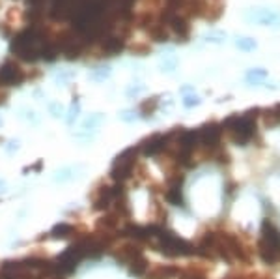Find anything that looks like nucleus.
Wrapping results in <instances>:
<instances>
[{
  "instance_id": "f257e3e1",
  "label": "nucleus",
  "mask_w": 280,
  "mask_h": 279,
  "mask_svg": "<svg viewBox=\"0 0 280 279\" xmlns=\"http://www.w3.org/2000/svg\"><path fill=\"white\" fill-rule=\"evenodd\" d=\"M260 109L247 111L245 115H234L230 118L222 122V130H226L230 133V139H232L236 144H241L245 146L250 139L256 135V116H258Z\"/></svg>"
},
{
  "instance_id": "f03ea898",
  "label": "nucleus",
  "mask_w": 280,
  "mask_h": 279,
  "mask_svg": "<svg viewBox=\"0 0 280 279\" xmlns=\"http://www.w3.org/2000/svg\"><path fill=\"white\" fill-rule=\"evenodd\" d=\"M82 259H86V238L77 240L67 249H64V253L56 259L54 272L56 274H71L81 264Z\"/></svg>"
},
{
  "instance_id": "7ed1b4c3",
  "label": "nucleus",
  "mask_w": 280,
  "mask_h": 279,
  "mask_svg": "<svg viewBox=\"0 0 280 279\" xmlns=\"http://www.w3.org/2000/svg\"><path fill=\"white\" fill-rule=\"evenodd\" d=\"M159 249H161L165 255H170V257H178V255H194L196 253V247L189 242L181 240L179 236H176L170 230L161 229L159 232Z\"/></svg>"
},
{
  "instance_id": "20e7f679",
  "label": "nucleus",
  "mask_w": 280,
  "mask_h": 279,
  "mask_svg": "<svg viewBox=\"0 0 280 279\" xmlns=\"http://www.w3.org/2000/svg\"><path fill=\"white\" fill-rule=\"evenodd\" d=\"M138 150H140L138 146H131V148H125L120 156H116L114 165H112V170H110V175H112L114 180L124 182L133 175V167H135Z\"/></svg>"
},
{
  "instance_id": "39448f33",
  "label": "nucleus",
  "mask_w": 280,
  "mask_h": 279,
  "mask_svg": "<svg viewBox=\"0 0 280 279\" xmlns=\"http://www.w3.org/2000/svg\"><path fill=\"white\" fill-rule=\"evenodd\" d=\"M27 79V73L13 60H6L0 66V87H19Z\"/></svg>"
},
{
  "instance_id": "423d86ee",
  "label": "nucleus",
  "mask_w": 280,
  "mask_h": 279,
  "mask_svg": "<svg viewBox=\"0 0 280 279\" xmlns=\"http://www.w3.org/2000/svg\"><path fill=\"white\" fill-rule=\"evenodd\" d=\"M245 19L254 25H262V27H280V13L269 8H252L245 13Z\"/></svg>"
},
{
  "instance_id": "0eeeda50",
  "label": "nucleus",
  "mask_w": 280,
  "mask_h": 279,
  "mask_svg": "<svg viewBox=\"0 0 280 279\" xmlns=\"http://www.w3.org/2000/svg\"><path fill=\"white\" fill-rule=\"evenodd\" d=\"M200 144L198 137V130H187V132H181L178 139V146H179V159L183 163H189L191 159V154L194 152V148Z\"/></svg>"
},
{
  "instance_id": "6e6552de",
  "label": "nucleus",
  "mask_w": 280,
  "mask_h": 279,
  "mask_svg": "<svg viewBox=\"0 0 280 279\" xmlns=\"http://www.w3.org/2000/svg\"><path fill=\"white\" fill-rule=\"evenodd\" d=\"M168 141H170V135L155 133V135H151L150 139H144V141L140 142V150H142L146 156H157V154H161L162 150L168 146Z\"/></svg>"
},
{
  "instance_id": "1a4fd4ad",
  "label": "nucleus",
  "mask_w": 280,
  "mask_h": 279,
  "mask_svg": "<svg viewBox=\"0 0 280 279\" xmlns=\"http://www.w3.org/2000/svg\"><path fill=\"white\" fill-rule=\"evenodd\" d=\"M221 135H222V126L221 124H204V126L198 130V137H200V144L204 146H217L219 141H221Z\"/></svg>"
},
{
  "instance_id": "9d476101",
  "label": "nucleus",
  "mask_w": 280,
  "mask_h": 279,
  "mask_svg": "<svg viewBox=\"0 0 280 279\" xmlns=\"http://www.w3.org/2000/svg\"><path fill=\"white\" fill-rule=\"evenodd\" d=\"M99 49H101V56L120 55V53L125 49V39L122 38V36H107V38H101Z\"/></svg>"
},
{
  "instance_id": "9b49d317",
  "label": "nucleus",
  "mask_w": 280,
  "mask_h": 279,
  "mask_svg": "<svg viewBox=\"0 0 280 279\" xmlns=\"http://www.w3.org/2000/svg\"><path fill=\"white\" fill-rule=\"evenodd\" d=\"M258 253L260 257H262V261L267 264H276L280 261V247L273 246V244L262 240V238L258 242Z\"/></svg>"
},
{
  "instance_id": "f8f14e48",
  "label": "nucleus",
  "mask_w": 280,
  "mask_h": 279,
  "mask_svg": "<svg viewBox=\"0 0 280 279\" xmlns=\"http://www.w3.org/2000/svg\"><path fill=\"white\" fill-rule=\"evenodd\" d=\"M181 182L183 178H174L168 186L167 191V201L174 206H181L183 204V191H181Z\"/></svg>"
},
{
  "instance_id": "ddd939ff",
  "label": "nucleus",
  "mask_w": 280,
  "mask_h": 279,
  "mask_svg": "<svg viewBox=\"0 0 280 279\" xmlns=\"http://www.w3.org/2000/svg\"><path fill=\"white\" fill-rule=\"evenodd\" d=\"M262 240L280 247V230L271 223L269 219H265L264 223H262Z\"/></svg>"
},
{
  "instance_id": "4468645a",
  "label": "nucleus",
  "mask_w": 280,
  "mask_h": 279,
  "mask_svg": "<svg viewBox=\"0 0 280 279\" xmlns=\"http://www.w3.org/2000/svg\"><path fill=\"white\" fill-rule=\"evenodd\" d=\"M114 199V193H112V187H101L99 193H97L96 201H94V208L96 210H107L110 204H112Z\"/></svg>"
},
{
  "instance_id": "2eb2a0df",
  "label": "nucleus",
  "mask_w": 280,
  "mask_h": 279,
  "mask_svg": "<svg viewBox=\"0 0 280 279\" xmlns=\"http://www.w3.org/2000/svg\"><path fill=\"white\" fill-rule=\"evenodd\" d=\"M146 30H148V34H150V38L153 39V41H157V44H165V41H168V38H170L168 28L159 21L153 23V25H150Z\"/></svg>"
},
{
  "instance_id": "dca6fc26",
  "label": "nucleus",
  "mask_w": 280,
  "mask_h": 279,
  "mask_svg": "<svg viewBox=\"0 0 280 279\" xmlns=\"http://www.w3.org/2000/svg\"><path fill=\"white\" fill-rule=\"evenodd\" d=\"M79 167H62L60 170H56L53 176V180L56 184H65V182H71L77 178V173H79Z\"/></svg>"
},
{
  "instance_id": "f3484780",
  "label": "nucleus",
  "mask_w": 280,
  "mask_h": 279,
  "mask_svg": "<svg viewBox=\"0 0 280 279\" xmlns=\"http://www.w3.org/2000/svg\"><path fill=\"white\" fill-rule=\"evenodd\" d=\"M129 272L133 275H144L146 272H148V261L144 259V255H138V257H135L133 261H129Z\"/></svg>"
},
{
  "instance_id": "a211bd4d",
  "label": "nucleus",
  "mask_w": 280,
  "mask_h": 279,
  "mask_svg": "<svg viewBox=\"0 0 280 279\" xmlns=\"http://www.w3.org/2000/svg\"><path fill=\"white\" fill-rule=\"evenodd\" d=\"M264 124L267 127H275L280 124V105H276V107H273V109H267L264 111Z\"/></svg>"
},
{
  "instance_id": "6ab92c4d",
  "label": "nucleus",
  "mask_w": 280,
  "mask_h": 279,
  "mask_svg": "<svg viewBox=\"0 0 280 279\" xmlns=\"http://www.w3.org/2000/svg\"><path fill=\"white\" fill-rule=\"evenodd\" d=\"M73 232V227L67 223H56L51 229V238H54V240H64V238H67V236Z\"/></svg>"
},
{
  "instance_id": "aec40b11",
  "label": "nucleus",
  "mask_w": 280,
  "mask_h": 279,
  "mask_svg": "<svg viewBox=\"0 0 280 279\" xmlns=\"http://www.w3.org/2000/svg\"><path fill=\"white\" fill-rule=\"evenodd\" d=\"M110 73H112V71H110L108 66H97L88 73V79H90V81H96V82H103L110 77Z\"/></svg>"
},
{
  "instance_id": "412c9836",
  "label": "nucleus",
  "mask_w": 280,
  "mask_h": 279,
  "mask_svg": "<svg viewBox=\"0 0 280 279\" xmlns=\"http://www.w3.org/2000/svg\"><path fill=\"white\" fill-rule=\"evenodd\" d=\"M176 274H178V270L172 268V266H159V268H155L153 272H150L148 277L150 279H170Z\"/></svg>"
},
{
  "instance_id": "4be33fe9",
  "label": "nucleus",
  "mask_w": 280,
  "mask_h": 279,
  "mask_svg": "<svg viewBox=\"0 0 280 279\" xmlns=\"http://www.w3.org/2000/svg\"><path fill=\"white\" fill-rule=\"evenodd\" d=\"M125 236H131V238H135V240H146V238H150L148 236V229L146 227H138V225H129V227H125Z\"/></svg>"
},
{
  "instance_id": "5701e85b",
  "label": "nucleus",
  "mask_w": 280,
  "mask_h": 279,
  "mask_svg": "<svg viewBox=\"0 0 280 279\" xmlns=\"http://www.w3.org/2000/svg\"><path fill=\"white\" fill-rule=\"evenodd\" d=\"M157 107H159V98H150V99H144L142 103H140V113H142V116H150L153 115L157 111Z\"/></svg>"
},
{
  "instance_id": "b1692460",
  "label": "nucleus",
  "mask_w": 280,
  "mask_h": 279,
  "mask_svg": "<svg viewBox=\"0 0 280 279\" xmlns=\"http://www.w3.org/2000/svg\"><path fill=\"white\" fill-rule=\"evenodd\" d=\"M236 47L239 51H245V53H250V51H254L256 47H258V44H256V39L254 38H248V36H243V38H237L236 39Z\"/></svg>"
},
{
  "instance_id": "393cba45",
  "label": "nucleus",
  "mask_w": 280,
  "mask_h": 279,
  "mask_svg": "<svg viewBox=\"0 0 280 279\" xmlns=\"http://www.w3.org/2000/svg\"><path fill=\"white\" fill-rule=\"evenodd\" d=\"M105 120V116L101 115V113H94V115H90L86 118V120L82 122V130H96L97 126H101V122Z\"/></svg>"
},
{
  "instance_id": "a878e982",
  "label": "nucleus",
  "mask_w": 280,
  "mask_h": 279,
  "mask_svg": "<svg viewBox=\"0 0 280 279\" xmlns=\"http://www.w3.org/2000/svg\"><path fill=\"white\" fill-rule=\"evenodd\" d=\"M204 39L209 41V44H224L226 41V32H222V30H209V32L204 34Z\"/></svg>"
},
{
  "instance_id": "bb28decb",
  "label": "nucleus",
  "mask_w": 280,
  "mask_h": 279,
  "mask_svg": "<svg viewBox=\"0 0 280 279\" xmlns=\"http://www.w3.org/2000/svg\"><path fill=\"white\" fill-rule=\"evenodd\" d=\"M265 77H267V70H264V68H252V70L247 71V81H250V82L264 81Z\"/></svg>"
},
{
  "instance_id": "cd10ccee",
  "label": "nucleus",
  "mask_w": 280,
  "mask_h": 279,
  "mask_svg": "<svg viewBox=\"0 0 280 279\" xmlns=\"http://www.w3.org/2000/svg\"><path fill=\"white\" fill-rule=\"evenodd\" d=\"M79 113H81V103H79V99H73V103H71V109L69 113H65V122L69 124V126H73V122L77 120V116H79Z\"/></svg>"
},
{
  "instance_id": "c85d7f7f",
  "label": "nucleus",
  "mask_w": 280,
  "mask_h": 279,
  "mask_svg": "<svg viewBox=\"0 0 280 279\" xmlns=\"http://www.w3.org/2000/svg\"><path fill=\"white\" fill-rule=\"evenodd\" d=\"M49 115L53 116V118H62L65 115V107L60 101H53V103L49 105Z\"/></svg>"
},
{
  "instance_id": "c756f323",
  "label": "nucleus",
  "mask_w": 280,
  "mask_h": 279,
  "mask_svg": "<svg viewBox=\"0 0 280 279\" xmlns=\"http://www.w3.org/2000/svg\"><path fill=\"white\" fill-rule=\"evenodd\" d=\"M159 66H161L162 71H167V73H172V71L176 70V66H178V60H176L174 56H165Z\"/></svg>"
},
{
  "instance_id": "7c9ffc66",
  "label": "nucleus",
  "mask_w": 280,
  "mask_h": 279,
  "mask_svg": "<svg viewBox=\"0 0 280 279\" xmlns=\"http://www.w3.org/2000/svg\"><path fill=\"white\" fill-rule=\"evenodd\" d=\"M200 103H202V99H200V96H196V94H189V96H183V105L187 107V109L198 107Z\"/></svg>"
},
{
  "instance_id": "2f4dec72",
  "label": "nucleus",
  "mask_w": 280,
  "mask_h": 279,
  "mask_svg": "<svg viewBox=\"0 0 280 279\" xmlns=\"http://www.w3.org/2000/svg\"><path fill=\"white\" fill-rule=\"evenodd\" d=\"M75 77V73L73 71H60L58 75H56V82L58 84H62V87H65V84H69V81Z\"/></svg>"
},
{
  "instance_id": "473e14b6",
  "label": "nucleus",
  "mask_w": 280,
  "mask_h": 279,
  "mask_svg": "<svg viewBox=\"0 0 280 279\" xmlns=\"http://www.w3.org/2000/svg\"><path fill=\"white\" fill-rule=\"evenodd\" d=\"M21 113H22L21 116H22V118H25V120H27V122H32V124H38V122H39V118H38V116H36V113H34V111L22 109Z\"/></svg>"
},
{
  "instance_id": "72a5a7b5",
  "label": "nucleus",
  "mask_w": 280,
  "mask_h": 279,
  "mask_svg": "<svg viewBox=\"0 0 280 279\" xmlns=\"http://www.w3.org/2000/svg\"><path fill=\"white\" fill-rule=\"evenodd\" d=\"M120 118L124 122H133V120H136V113L135 111H124V113L120 115Z\"/></svg>"
},
{
  "instance_id": "f704fd0d",
  "label": "nucleus",
  "mask_w": 280,
  "mask_h": 279,
  "mask_svg": "<svg viewBox=\"0 0 280 279\" xmlns=\"http://www.w3.org/2000/svg\"><path fill=\"white\" fill-rule=\"evenodd\" d=\"M6 150H8V154H13L19 150V141H10L8 142V146H6Z\"/></svg>"
},
{
  "instance_id": "c9c22d12",
  "label": "nucleus",
  "mask_w": 280,
  "mask_h": 279,
  "mask_svg": "<svg viewBox=\"0 0 280 279\" xmlns=\"http://www.w3.org/2000/svg\"><path fill=\"white\" fill-rule=\"evenodd\" d=\"M142 90H144L142 84H140V87H131L129 90H127V96H136V94H140Z\"/></svg>"
},
{
  "instance_id": "e433bc0d",
  "label": "nucleus",
  "mask_w": 280,
  "mask_h": 279,
  "mask_svg": "<svg viewBox=\"0 0 280 279\" xmlns=\"http://www.w3.org/2000/svg\"><path fill=\"white\" fill-rule=\"evenodd\" d=\"M2 279H25V275H21V274H4V272H2Z\"/></svg>"
},
{
  "instance_id": "4c0bfd02",
  "label": "nucleus",
  "mask_w": 280,
  "mask_h": 279,
  "mask_svg": "<svg viewBox=\"0 0 280 279\" xmlns=\"http://www.w3.org/2000/svg\"><path fill=\"white\" fill-rule=\"evenodd\" d=\"M6 191V182H0V193Z\"/></svg>"
}]
</instances>
